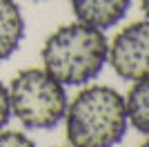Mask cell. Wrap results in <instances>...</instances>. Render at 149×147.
Instances as JSON below:
<instances>
[{"mask_svg":"<svg viewBox=\"0 0 149 147\" xmlns=\"http://www.w3.org/2000/svg\"><path fill=\"white\" fill-rule=\"evenodd\" d=\"M62 120L67 141L74 147H116L129 129L125 96L107 85H91L78 92Z\"/></svg>","mask_w":149,"mask_h":147,"instance_id":"cell-1","label":"cell"},{"mask_svg":"<svg viewBox=\"0 0 149 147\" xmlns=\"http://www.w3.org/2000/svg\"><path fill=\"white\" fill-rule=\"evenodd\" d=\"M109 43L96 27L71 22L58 27L42 45V65L65 87L87 85L107 65Z\"/></svg>","mask_w":149,"mask_h":147,"instance_id":"cell-2","label":"cell"},{"mask_svg":"<svg viewBox=\"0 0 149 147\" xmlns=\"http://www.w3.org/2000/svg\"><path fill=\"white\" fill-rule=\"evenodd\" d=\"M11 116L27 129H54L60 125L67 111V92L45 69H22L9 85Z\"/></svg>","mask_w":149,"mask_h":147,"instance_id":"cell-3","label":"cell"},{"mask_svg":"<svg viewBox=\"0 0 149 147\" xmlns=\"http://www.w3.org/2000/svg\"><path fill=\"white\" fill-rule=\"evenodd\" d=\"M107 62L116 76L129 83L149 76V20L127 24L109 43Z\"/></svg>","mask_w":149,"mask_h":147,"instance_id":"cell-4","label":"cell"},{"mask_svg":"<svg viewBox=\"0 0 149 147\" xmlns=\"http://www.w3.org/2000/svg\"><path fill=\"white\" fill-rule=\"evenodd\" d=\"M131 0H71V9L78 22L105 31L127 16Z\"/></svg>","mask_w":149,"mask_h":147,"instance_id":"cell-5","label":"cell"},{"mask_svg":"<svg viewBox=\"0 0 149 147\" xmlns=\"http://www.w3.org/2000/svg\"><path fill=\"white\" fill-rule=\"evenodd\" d=\"M25 38V18L16 0H0V62L9 60Z\"/></svg>","mask_w":149,"mask_h":147,"instance_id":"cell-6","label":"cell"},{"mask_svg":"<svg viewBox=\"0 0 149 147\" xmlns=\"http://www.w3.org/2000/svg\"><path fill=\"white\" fill-rule=\"evenodd\" d=\"M125 105H127L129 125H134L140 134L149 136V76L134 83L125 98Z\"/></svg>","mask_w":149,"mask_h":147,"instance_id":"cell-7","label":"cell"},{"mask_svg":"<svg viewBox=\"0 0 149 147\" xmlns=\"http://www.w3.org/2000/svg\"><path fill=\"white\" fill-rule=\"evenodd\" d=\"M0 147H36V143L22 132L0 129Z\"/></svg>","mask_w":149,"mask_h":147,"instance_id":"cell-8","label":"cell"},{"mask_svg":"<svg viewBox=\"0 0 149 147\" xmlns=\"http://www.w3.org/2000/svg\"><path fill=\"white\" fill-rule=\"evenodd\" d=\"M11 118V105H9V89L0 83V129L7 127V123Z\"/></svg>","mask_w":149,"mask_h":147,"instance_id":"cell-9","label":"cell"},{"mask_svg":"<svg viewBox=\"0 0 149 147\" xmlns=\"http://www.w3.org/2000/svg\"><path fill=\"white\" fill-rule=\"evenodd\" d=\"M140 9H143V13L147 16V20H149V0H140Z\"/></svg>","mask_w":149,"mask_h":147,"instance_id":"cell-10","label":"cell"},{"mask_svg":"<svg viewBox=\"0 0 149 147\" xmlns=\"http://www.w3.org/2000/svg\"><path fill=\"white\" fill-rule=\"evenodd\" d=\"M140 147H149V138H147V141H145V143H143Z\"/></svg>","mask_w":149,"mask_h":147,"instance_id":"cell-11","label":"cell"},{"mask_svg":"<svg viewBox=\"0 0 149 147\" xmlns=\"http://www.w3.org/2000/svg\"><path fill=\"white\" fill-rule=\"evenodd\" d=\"M67 147H74V145H67Z\"/></svg>","mask_w":149,"mask_h":147,"instance_id":"cell-12","label":"cell"}]
</instances>
